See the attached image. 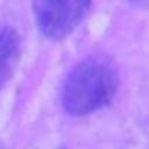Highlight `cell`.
Returning a JSON list of instances; mask_svg holds the SVG:
<instances>
[{
	"label": "cell",
	"instance_id": "cell-1",
	"mask_svg": "<svg viewBox=\"0 0 149 149\" xmlns=\"http://www.w3.org/2000/svg\"><path fill=\"white\" fill-rule=\"evenodd\" d=\"M118 87V73L105 58L91 57L69 73L62 92L64 109L76 116L95 112L107 105Z\"/></svg>",
	"mask_w": 149,
	"mask_h": 149
},
{
	"label": "cell",
	"instance_id": "cell-2",
	"mask_svg": "<svg viewBox=\"0 0 149 149\" xmlns=\"http://www.w3.org/2000/svg\"><path fill=\"white\" fill-rule=\"evenodd\" d=\"M90 5L91 0H34L33 10L42 34L61 40L80 23Z\"/></svg>",
	"mask_w": 149,
	"mask_h": 149
},
{
	"label": "cell",
	"instance_id": "cell-3",
	"mask_svg": "<svg viewBox=\"0 0 149 149\" xmlns=\"http://www.w3.org/2000/svg\"><path fill=\"white\" fill-rule=\"evenodd\" d=\"M20 36L8 26L0 27V90L13 73L20 57Z\"/></svg>",
	"mask_w": 149,
	"mask_h": 149
}]
</instances>
